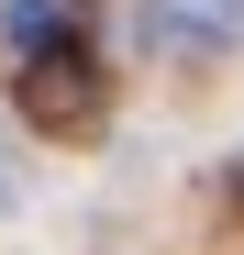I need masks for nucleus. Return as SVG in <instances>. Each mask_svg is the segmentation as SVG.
I'll use <instances>...</instances> for the list:
<instances>
[{
  "label": "nucleus",
  "mask_w": 244,
  "mask_h": 255,
  "mask_svg": "<svg viewBox=\"0 0 244 255\" xmlns=\"http://www.w3.org/2000/svg\"><path fill=\"white\" fill-rule=\"evenodd\" d=\"M100 100H111V78H100V56L78 45V33L45 45V56H22V122L33 133H89Z\"/></svg>",
  "instance_id": "1"
},
{
  "label": "nucleus",
  "mask_w": 244,
  "mask_h": 255,
  "mask_svg": "<svg viewBox=\"0 0 244 255\" xmlns=\"http://www.w3.org/2000/svg\"><path fill=\"white\" fill-rule=\"evenodd\" d=\"M144 45L155 56H222V45H244V0H144Z\"/></svg>",
  "instance_id": "2"
},
{
  "label": "nucleus",
  "mask_w": 244,
  "mask_h": 255,
  "mask_svg": "<svg viewBox=\"0 0 244 255\" xmlns=\"http://www.w3.org/2000/svg\"><path fill=\"white\" fill-rule=\"evenodd\" d=\"M0 33H11V56H45V45H67V11L56 0H0Z\"/></svg>",
  "instance_id": "3"
}]
</instances>
